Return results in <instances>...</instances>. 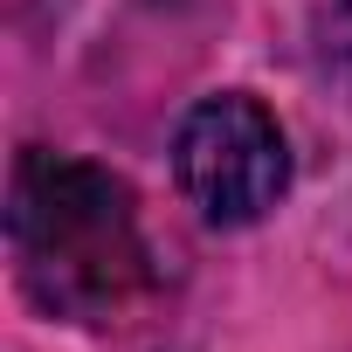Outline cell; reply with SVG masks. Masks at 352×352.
Wrapping results in <instances>:
<instances>
[{"label":"cell","mask_w":352,"mask_h":352,"mask_svg":"<svg viewBox=\"0 0 352 352\" xmlns=\"http://www.w3.org/2000/svg\"><path fill=\"white\" fill-rule=\"evenodd\" d=\"M8 242L28 297L76 324L124 311V297L145 276L131 194L104 166H83V159H56V152L21 159L14 201H8Z\"/></svg>","instance_id":"1"},{"label":"cell","mask_w":352,"mask_h":352,"mask_svg":"<svg viewBox=\"0 0 352 352\" xmlns=\"http://www.w3.org/2000/svg\"><path fill=\"white\" fill-rule=\"evenodd\" d=\"M173 173H180V194L201 208V221L249 228V221H263L283 201L290 152H283L276 118L256 97L221 90V97L187 111L180 138H173Z\"/></svg>","instance_id":"2"},{"label":"cell","mask_w":352,"mask_h":352,"mask_svg":"<svg viewBox=\"0 0 352 352\" xmlns=\"http://www.w3.org/2000/svg\"><path fill=\"white\" fill-rule=\"evenodd\" d=\"M318 69L352 97V0H331L318 14Z\"/></svg>","instance_id":"3"}]
</instances>
